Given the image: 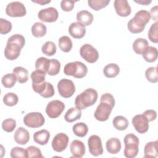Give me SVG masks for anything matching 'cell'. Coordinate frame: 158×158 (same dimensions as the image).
<instances>
[{"label":"cell","instance_id":"6da1fadb","mask_svg":"<svg viewBox=\"0 0 158 158\" xmlns=\"http://www.w3.org/2000/svg\"><path fill=\"white\" fill-rule=\"evenodd\" d=\"M115 104V99L112 94L108 93L103 94L100 98V103L94 114L95 118L100 122L107 120Z\"/></svg>","mask_w":158,"mask_h":158},{"label":"cell","instance_id":"7a4b0ae2","mask_svg":"<svg viewBox=\"0 0 158 158\" xmlns=\"http://www.w3.org/2000/svg\"><path fill=\"white\" fill-rule=\"evenodd\" d=\"M150 19L151 15L149 12L146 10H140L135 14L133 18L128 21L127 28L132 33H139L144 30Z\"/></svg>","mask_w":158,"mask_h":158},{"label":"cell","instance_id":"3957f363","mask_svg":"<svg viewBox=\"0 0 158 158\" xmlns=\"http://www.w3.org/2000/svg\"><path fill=\"white\" fill-rule=\"evenodd\" d=\"M98 99V93L93 88H88L78 94L75 99V107L80 110L93 106Z\"/></svg>","mask_w":158,"mask_h":158},{"label":"cell","instance_id":"277c9868","mask_svg":"<svg viewBox=\"0 0 158 158\" xmlns=\"http://www.w3.org/2000/svg\"><path fill=\"white\" fill-rule=\"evenodd\" d=\"M64 72L66 75L73 76L77 78H82L88 72V68L85 64L80 61L67 63L64 68Z\"/></svg>","mask_w":158,"mask_h":158},{"label":"cell","instance_id":"5b68a950","mask_svg":"<svg viewBox=\"0 0 158 158\" xmlns=\"http://www.w3.org/2000/svg\"><path fill=\"white\" fill-rule=\"evenodd\" d=\"M46 73L41 70H36L31 73L32 80V88L35 92L41 94L46 88V81H45Z\"/></svg>","mask_w":158,"mask_h":158},{"label":"cell","instance_id":"8992f818","mask_svg":"<svg viewBox=\"0 0 158 158\" xmlns=\"http://www.w3.org/2000/svg\"><path fill=\"white\" fill-rule=\"evenodd\" d=\"M45 119L40 112H33L28 113L23 118V123L28 127L32 128H39L44 125Z\"/></svg>","mask_w":158,"mask_h":158},{"label":"cell","instance_id":"52a82bcc","mask_svg":"<svg viewBox=\"0 0 158 158\" xmlns=\"http://www.w3.org/2000/svg\"><path fill=\"white\" fill-rule=\"evenodd\" d=\"M27 10L25 5L19 1L9 2L6 8V14L12 17H20L26 15Z\"/></svg>","mask_w":158,"mask_h":158},{"label":"cell","instance_id":"ba28073f","mask_svg":"<svg viewBox=\"0 0 158 158\" xmlns=\"http://www.w3.org/2000/svg\"><path fill=\"white\" fill-rule=\"evenodd\" d=\"M57 89L59 94L64 98H69L75 92V86L73 82L69 79H61L57 84Z\"/></svg>","mask_w":158,"mask_h":158},{"label":"cell","instance_id":"9c48e42d","mask_svg":"<svg viewBox=\"0 0 158 158\" xmlns=\"http://www.w3.org/2000/svg\"><path fill=\"white\" fill-rule=\"evenodd\" d=\"M81 57L89 63H94L99 59V53L96 49L89 44H85L80 49Z\"/></svg>","mask_w":158,"mask_h":158},{"label":"cell","instance_id":"30bf717a","mask_svg":"<svg viewBox=\"0 0 158 158\" xmlns=\"http://www.w3.org/2000/svg\"><path fill=\"white\" fill-rule=\"evenodd\" d=\"M65 109L63 102L59 100L50 101L46 106V113L51 118H56L60 115Z\"/></svg>","mask_w":158,"mask_h":158},{"label":"cell","instance_id":"8fae6325","mask_svg":"<svg viewBox=\"0 0 158 158\" xmlns=\"http://www.w3.org/2000/svg\"><path fill=\"white\" fill-rule=\"evenodd\" d=\"M22 48L23 47L18 43L7 40L4 51V56L8 60H15L20 56V51Z\"/></svg>","mask_w":158,"mask_h":158},{"label":"cell","instance_id":"7c38bea8","mask_svg":"<svg viewBox=\"0 0 158 158\" xmlns=\"http://www.w3.org/2000/svg\"><path fill=\"white\" fill-rule=\"evenodd\" d=\"M89 151L94 156H98L103 153V148L100 137L93 135L88 139Z\"/></svg>","mask_w":158,"mask_h":158},{"label":"cell","instance_id":"4fadbf2b","mask_svg":"<svg viewBox=\"0 0 158 158\" xmlns=\"http://www.w3.org/2000/svg\"><path fill=\"white\" fill-rule=\"evenodd\" d=\"M59 17L57 10L53 7H49L40 10L38 13V17L42 22L51 23L56 22Z\"/></svg>","mask_w":158,"mask_h":158},{"label":"cell","instance_id":"5bb4252c","mask_svg":"<svg viewBox=\"0 0 158 158\" xmlns=\"http://www.w3.org/2000/svg\"><path fill=\"white\" fill-rule=\"evenodd\" d=\"M69 136L64 133H57L53 138L51 145L53 150L57 152H60L64 151L69 143Z\"/></svg>","mask_w":158,"mask_h":158},{"label":"cell","instance_id":"9a60e30c","mask_svg":"<svg viewBox=\"0 0 158 158\" xmlns=\"http://www.w3.org/2000/svg\"><path fill=\"white\" fill-rule=\"evenodd\" d=\"M132 124L136 131L141 134L145 133L149 130V121L143 114H138L132 118Z\"/></svg>","mask_w":158,"mask_h":158},{"label":"cell","instance_id":"2e32d148","mask_svg":"<svg viewBox=\"0 0 158 158\" xmlns=\"http://www.w3.org/2000/svg\"><path fill=\"white\" fill-rule=\"evenodd\" d=\"M116 13L120 17H127L131 12V9L127 0H115L114 2Z\"/></svg>","mask_w":158,"mask_h":158},{"label":"cell","instance_id":"e0dca14e","mask_svg":"<svg viewBox=\"0 0 158 158\" xmlns=\"http://www.w3.org/2000/svg\"><path fill=\"white\" fill-rule=\"evenodd\" d=\"M69 33L73 38L81 39L86 34L85 26L78 22H73L69 27Z\"/></svg>","mask_w":158,"mask_h":158},{"label":"cell","instance_id":"ac0fdd59","mask_svg":"<svg viewBox=\"0 0 158 158\" xmlns=\"http://www.w3.org/2000/svg\"><path fill=\"white\" fill-rule=\"evenodd\" d=\"M70 150L72 153V157L81 158L85 154V146L84 143L78 139L72 141L70 144Z\"/></svg>","mask_w":158,"mask_h":158},{"label":"cell","instance_id":"d6986e66","mask_svg":"<svg viewBox=\"0 0 158 158\" xmlns=\"http://www.w3.org/2000/svg\"><path fill=\"white\" fill-rule=\"evenodd\" d=\"M15 141L21 145L27 144L30 139V133L27 130L23 127L18 128L14 135Z\"/></svg>","mask_w":158,"mask_h":158},{"label":"cell","instance_id":"ffe728a7","mask_svg":"<svg viewBox=\"0 0 158 158\" xmlns=\"http://www.w3.org/2000/svg\"><path fill=\"white\" fill-rule=\"evenodd\" d=\"M106 147L109 153L116 154L121 149L122 145L120 140L117 138H111L107 141Z\"/></svg>","mask_w":158,"mask_h":158},{"label":"cell","instance_id":"44dd1931","mask_svg":"<svg viewBox=\"0 0 158 158\" xmlns=\"http://www.w3.org/2000/svg\"><path fill=\"white\" fill-rule=\"evenodd\" d=\"M77 20L85 26H88L91 24L93 21V14L86 10L79 11L77 14Z\"/></svg>","mask_w":158,"mask_h":158},{"label":"cell","instance_id":"7402d4cb","mask_svg":"<svg viewBox=\"0 0 158 158\" xmlns=\"http://www.w3.org/2000/svg\"><path fill=\"white\" fill-rule=\"evenodd\" d=\"M50 138L49 132L46 130L43 129L40 131H36L33 134L34 141L40 145H45L48 143Z\"/></svg>","mask_w":158,"mask_h":158},{"label":"cell","instance_id":"603a6c76","mask_svg":"<svg viewBox=\"0 0 158 158\" xmlns=\"http://www.w3.org/2000/svg\"><path fill=\"white\" fill-rule=\"evenodd\" d=\"M157 147L158 141L156 140L154 141H150L146 143L144 149V157H153L155 158L157 156Z\"/></svg>","mask_w":158,"mask_h":158},{"label":"cell","instance_id":"cb8c5ba5","mask_svg":"<svg viewBox=\"0 0 158 158\" xmlns=\"http://www.w3.org/2000/svg\"><path fill=\"white\" fill-rule=\"evenodd\" d=\"M148 46L149 43L148 40L141 38H138L135 40L132 46L133 51L139 55H142Z\"/></svg>","mask_w":158,"mask_h":158},{"label":"cell","instance_id":"d4e9b609","mask_svg":"<svg viewBox=\"0 0 158 158\" xmlns=\"http://www.w3.org/2000/svg\"><path fill=\"white\" fill-rule=\"evenodd\" d=\"M81 117V111L80 109L75 107L70 108L64 115V119L66 122L72 123L80 119Z\"/></svg>","mask_w":158,"mask_h":158},{"label":"cell","instance_id":"484cf974","mask_svg":"<svg viewBox=\"0 0 158 158\" xmlns=\"http://www.w3.org/2000/svg\"><path fill=\"white\" fill-rule=\"evenodd\" d=\"M120 72L119 66L114 63H111L106 65L104 69L103 73L107 78H114L118 75Z\"/></svg>","mask_w":158,"mask_h":158},{"label":"cell","instance_id":"4316f807","mask_svg":"<svg viewBox=\"0 0 158 158\" xmlns=\"http://www.w3.org/2000/svg\"><path fill=\"white\" fill-rule=\"evenodd\" d=\"M13 73L16 76L19 83H24L28 80V72L22 67H16L13 69Z\"/></svg>","mask_w":158,"mask_h":158},{"label":"cell","instance_id":"83f0119b","mask_svg":"<svg viewBox=\"0 0 158 158\" xmlns=\"http://www.w3.org/2000/svg\"><path fill=\"white\" fill-rule=\"evenodd\" d=\"M143 57L144 59L148 62H155L158 56V52L156 48L153 46H148L144 52L143 53Z\"/></svg>","mask_w":158,"mask_h":158},{"label":"cell","instance_id":"f1b7e54d","mask_svg":"<svg viewBox=\"0 0 158 158\" xmlns=\"http://www.w3.org/2000/svg\"><path fill=\"white\" fill-rule=\"evenodd\" d=\"M47 31L46 27L41 22H36L31 27V33L33 36L40 38L44 36Z\"/></svg>","mask_w":158,"mask_h":158},{"label":"cell","instance_id":"f546056e","mask_svg":"<svg viewBox=\"0 0 158 158\" xmlns=\"http://www.w3.org/2000/svg\"><path fill=\"white\" fill-rule=\"evenodd\" d=\"M114 128L117 130H125L128 127V121L123 116L117 115L114 117L112 121Z\"/></svg>","mask_w":158,"mask_h":158},{"label":"cell","instance_id":"4dcf8cb0","mask_svg":"<svg viewBox=\"0 0 158 158\" xmlns=\"http://www.w3.org/2000/svg\"><path fill=\"white\" fill-rule=\"evenodd\" d=\"M59 48L64 52H69L72 48V41L67 36H62L58 40Z\"/></svg>","mask_w":158,"mask_h":158},{"label":"cell","instance_id":"1f68e13d","mask_svg":"<svg viewBox=\"0 0 158 158\" xmlns=\"http://www.w3.org/2000/svg\"><path fill=\"white\" fill-rule=\"evenodd\" d=\"M72 130L76 136L78 137H84L88 133V127L86 123L83 122H79L75 123L73 126Z\"/></svg>","mask_w":158,"mask_h":158},{"label":"cell","instance_id":"d6a6232c","mask_svg":"<svg viewBox=\"0 0 158 158\" xmlns=\"http://www.w3.org/2000/svg\"><path fill=\"white\" fill-rule=\"evenodd\" d=\"M50 59L44 57H40L38 58L35 62V69L47 73L49 68Z\"/></svg>","mask_w":158,"mask_h":158},{"label":"cell","instance_id":"836d02e7","mask_svg":"<svg viewBox=\"0 0 158 158\" xmlns=\"http://www.w3.org/2000/svg\"><path fill=\"white\" fill-rule=\"evenodd\" d=\"M17 81V79L14 73H10L4 75L1 79V83L2 85L7 88L13 87L15 85Z\"/></svg>","mask_w":158,"mask_h":158},{"label":"cell","instance_id":"e575fe53","mask_svg":"<svg viewBox=\"0 0 158 158\" xmlns=\"http://www.w3.org/2000/svg\"><path fill=\"white\" fill-rule=\"evenodd\" d=\"M56 46L52 41H46L41 47V51L48 56H51L56 52Z\"/></svg>","mask_w":158,"mask_h":158},{"label":"cell","instance_id":"d590c367","mask_svg":"<svg viewBox=\"0 0 158 158\" xmlns=\"http://www.w3.org/2000/svg\"><path fill=\"white\" fill-rule=\"evenodd\" d=\"M110 2V0H88V6L94 10H99L100 9L106 7Z\"/></svg>","mask_w":158,"mask_h":158},{"label":"cell","instance_id":"8d00e7d4","mask_svg":"<svg viewBox=\"0 0 158 158\" xmlns=\"http://www.w3.org/2000/svg\"><path fill=\"white\" fill-rule=\"evenodd\" d=\"M146 79L151 83H157L158 81V74L157 67H151L147 69L145 72Z\"/></svg>","mask_w":158,"mask_h":158},{"label":"cell","instance_id":"74e56055","mask_svg":"<svg viewBox=\"0 0 158 158\" xmlns=\"http://www.w3.org/2000/svg\"><path fill=\"white\" fill-rule=\"evenodd\" d=\"M60 69V62L56 59H50V65L48 71V74L51 76L56 75L59 73Z\"/></svg>","mask_w":158,"mask_h":158},{"label":"cell","instance_id":"f35d334b","mask_svg":"<svg viewBox=\"0 0 158 158\" xmlns=\"http://www.w3.org/2000/svg\"><path fill=\"white\" fill-rule=\"evenodd\" d=\"M19 98L14 93H7L3 97V102L7 106H14L17 104Z\"/></svg>","mask_w":158,"mask_h":158},{"label":"cell","instance_id":"ab89813d","mask_svg":"<svg viewBox=\"0 0 158 158\" xmlns=\"http://www.w3.org/2000/svg\"><path fill=\"white\" fill-rule=\"evenodd\" d=\"M158 22H156L151 25L148 31L149 40L154 43H158Z\"/></svg>","mask_w":158,"mask_h":158},{"label":"cell","instance_id":"60d3db41","mask_svg":"<svg viewBox=\"0 0 158 158\" xmlns=\"http://www.w3.org/2000/svg\"><path fill=\"white\" fill-rule=\"evenodd\" d=\"M16 127V121L11 118H7L2 122V128L4 131L10 133L14 130Z\"/></svg>","mask_w":158,"mask_h":158},{"label":"cell","instance_id":"b9f144b4","mask_svg":"<svg viewBox=\"0 0 158 158\" xmlns=\"http://www.w3.org/2000/svg\"><path fill=\"white\" fill-rule=\"evenodd\" d=\"M10 156L12 158H15V157L27 158L28 157L27 149H25L23 148L17 147V146L14 147L11 149Z\"/></svg>","mask_w":158,"mask_h":158},{"label":"cell","instance_id":"7bdbcfd3","mask_svg":"<svg viewBox=\"0 0 158 158\" xmlns=\"http://www.w3.org/2000/svg\"><path fill=\"white\" fill-rule=\"evenodd\" d=\"M12 23L6 19H0V33L6 35L9 33L12 30Z\"/></svg>","mask_w":158,"mask_h":158},{"label":"cell","instance_id":"ee69618b","mask_svg":"<svg viewBox=\"0 0 158 158\" xmlns=\"http://www.w3.org/2000/svg\"><path fill=\"white\" fill-rule=\"evenodd\" d=\"M27 152L28 154V157H38L43 158L44 157L42 155L41 150L34 146H30L27 148Z\"/></svg>","mask_w":158,"mask_h":158},{"label":"cell","instance_id":"f6af8a7d","mask_svg":"<svg viewBox=\"0 0 158 158\" xmlns=\"http://www.w3.org/2000/svg\"><path fill=\"white\" fill-rule=\"evenodd\" d=\"M55 91L52 85L46 81V86L44 91L40 94V95L44 98H49L54 95Z\"/></svg>","mask_w":158,"mask_h":158},{"label":"cell","instance_id":"bcb514c9","mask_svg":"<svg viewBox=\"0 0 158 158\" xmlns=\"http://www.w3.org/2000/svg\"><path fill=\"white\" fill-rule=\"evenodd\" d=\"M76 2L73 0H62L60 2L61 9L65 12L71 11L73 9Z\"/></svg>","mask_w":158,"mask_h":158},{"label":"cell","instance_id":"7dc6e473","mask_svg":"<svg viewBox=\"0 0 158 158\" xmlns=\"http://www.w3.org/2000/svg\"><path fill=\"white\" fill-rule=\"evenodd\" d=\"M124 144H139V138L133 133H128L126 135L123 139Z\"/></svg>","mask_w":158,"mask_h":158},{"label":"cell","instance_id":"c3c4849f","mask_svg":"<svg viewBox=\"0 0 158 158\" xmlns=\"http://www.w3.org/2000/svg\"><path fill=\"white\" fill-rule=\"evenodd\" d=\"M143 114L146 116L149 122H152L157 117V113L154 110L148 109L145 110Z\"/></svg>","mask_w":158,"mask_h":158},{"label":"cell","instance_id":"681fc988","mask_svg":"<svg viewBox=\"0 0 158 158\" xmlns=\"http://www.w3.org/2000/svg\"><path fill=\"white\" fill-rule=\"evenodd\" d=\"M149 14L151 15V18H152V19L154 21L157 22V20H158V6L156 5V6L152 7L151 9Z\"/></svg>","mask_w":158,"mask_h":158},{"label":"cell","instance_id":"f907efd6","mask_svg":"<svg viewBox=\"0 0 158 158\" xmlns=\"http://www.w3.org/2000/svg\"><path fill=\"white\" fill-rule=\"evenodd\" d=\"M134 1L138 4H141V5H148L149 4L151 3V0H134Z\"/></svg>","mask_w":158,"mask_h":158},{"label":"cell","instance_id":"816d5d0a","mask_svg":"<svg viewBox=\"0 0 158 158\" xmlns=\"http://www.w3.org/2000/svg\"><path fill=\"white\" fill-rule=\"evenodd\" d=\"M32 2H35V3H38L40 5H44L46 4H48L49 2H51V0H35V1H32Z\"/></svg>","mask_w":158,"mask_h":158}]
</instances>
